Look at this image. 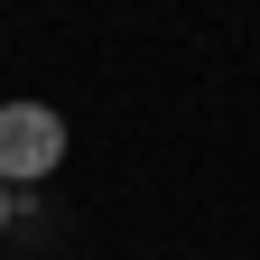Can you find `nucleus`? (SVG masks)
<instances>
[{"label":"nucleus","instance_id":"f257e3e1","mask_svg":"<svg viewBox=\"0 0 260 260\" xmlns=\"http://www.w3.org/2000/svg\"><path fill=\"white\" fill-rule=\"evenodd\" d=\"M65 168V112L56 103H0V186H38V177H56Z\"/></svg>","mask_w":260,"mask_h":260},{"label":"nucleus","instance_id":"f03ea898","mask_svg":"<svg viewBox=\"0 0 260 260\" xmlns=\"http://www.w3.org/2000/svg\"><path fill=\"white\" fill-rule=\"evenodd\" d=\"M10 214H19V195H10V186H0V233H10Z\"/></svg>","mask_w":260,"mask_h":260}]
</instances>
